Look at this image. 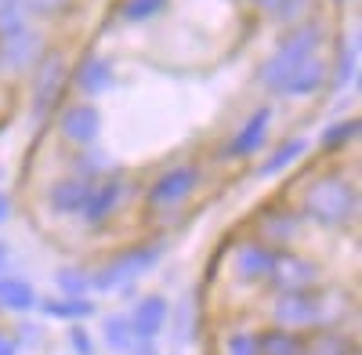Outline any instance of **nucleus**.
Instances as JSON below:
<instances>
[{
    "label": "nucleus",
    "instance_id": "obj_1",
    "mask_svg": "<svg viewBox=\"0 0 362 355\" xmlns=\"http://www.w3.org/2000/svg\"><path fill=\"white\" fill-rule=\"evenodd\" d=\"M297 211H300V218H305L308 225H319L326 232H337V228L355 225L358 211H362L355 178H348L337 167L319 170L312 182L305 185V192H300Z\"/></svg>",
    "mask_w": 362,
    "mask_h": 355
},
{
    "label": "nucleus",
    "instance_id": "obj_2",
    "mask_svg": "<svg viewBox=\"0 0 362 355\" xmlns=\"http://www.w3.org/2000/svg\"><path fill=\"white\" fill-rule=\"evenodd\" d=\"M348 301L334 290H300V293H276L268 315L272 327H283L293 334H319V330H337V322L344 319Z\"/></svg>",
    "mask_w": 362,
    "mask_h": 355
},
{
    "label": "nucleus",
    "instance_id": "obj_3",
    "mask_svg": "<svg viewBox=\"0 0 362 355\" xmlns=\"http://www.w3.org/2000/svg\"><path fill=\"white\" fill-rule=\"evenodd\" d=\"M329 40V25L322 22V18H305V22H297V25H290L286 33L279 37V47L272 51L264 62H261V69H257V87H264L268 95H279V87H283V80L305 62V58H312L322 44Z\"/></svg>",
    "mask_w": 362,
    "mask_h": 355
},
{
    "label": "nucleus",
    "instance_id": "obj_4",
    "mask_svg": "<svg viewBox=\"0 0 362 355\" xmlns=\"http://www.w3.org/2000/svg\"><path fill=\"white\" fill-rule=\"evenodd\" d=\"M163 254H167V247L160 240L124 247L119 254H112L102 269L90 272V290H98V293H134V283L153 272L163 261Z\"/></svg>",
    "mask_w": 362,
    "mask_h": 355
},
{
    "label": "nucleus",
    "instance_id": "obj_5",
    "mask_svg": "<svg viewBox=\"0 0 362 355\" xmlns=\"http://www.w3.org/2000/svg\"><path fill=\"white\" fill-rule=\"evenodd\" d=\"M199 185H203V167L192 160H181V163H170L163 174H156L145 185L141 203L148 214H174L199 192Z\"/></svg>",
    "mask_w": 362,
    "mask_h": 355
},
{
    "label": "nucleus",
    "instance_id": "obj_6",
    "mask_svg": "<svg viewBox=\"0 0 362 355\" xmlns=\"http://www.w3.org/2000/svg\"><path fill=\"white\" fill-rule=\"evenodd\" d=\"M66 87H69L66 54L47 47V54L33 69V80H29V120H33L37 127H44L58 112V105H62V98H66Z\"/></svg>",
    "mask_w": 362,
    "mask_h": 355
},
{
    "label": "nucleus",
    "instance_id": "obj_7",
    "mask_svg": "<svg viewBox=\"0 0 362 355\" xmlns=\"http://www.w3.org/2000/svg\"><path fill=\"white\" fill-rule=\"evenodd\" d=\"M300 228H305V218L286 199H268L254 214V240H261L272 250H290L300 240Z\"/></svg>",
    "mask_w": 362,
    "mask_h": 355
},
{
    "label": "nucleus",
    "instance_id": "obj_8",
    "mask_svg": "<svg viewBox=\"0 0 362 355\" xmlns=\"http://www.w3.org/2000/svg\"><path fill=\"white\" fill-rule=\"evenodd\" d=\"M131 192H134V185L127 182V174L112 170L109 178H102V182L90 185V192H87V199H83L76 218L87 228H102V225H109L119 211H124V203L131 199Z\"/></svg>",
    "mask_w": 362,
    "mask_h": 355
},
{
    "label": "nucleus",
    "instance_id": "obj_9",
    "mask_svg": "<svg viewBox=\"0 0 362 355\" xmlns=\"http://www.w3.org/2000/svg\"><path fill=\"white\" fill-rule=\"evenodd\" d=\"M264 286L272 293L315 290V286H322V269H319V261L297 254V250H279L276 254V264H272V276L264 279Z\"/></svg>",
    "mask_w": 362,
    "mask_h": 355
},
{
    "label": "nucleus",
    "instance_id": "obj_10",
    "mask_svg": "<svg viewBox=\"0 0 362 355\" xmlns=\"http://www.w3.org/2000/svg\"><path fill=\"white\" fill-rule=\"evenodd\" d=\"M272 116H276V105L272 102H261L239 131H232V138L225 141V149L218 153L221 163H232V160H250L264 149V141H268V127H272Z\"/></svg>",
    "mask_w": 362,
    "mask_h": 355
},
{
    "label": "nucleus",
    "instance_id": "obj_11",
    "mask_svg": "<svg viewBox=\"0 0 362 355\" xmlns=\"http://www.w3.org/2000/svg\"><path fill=\"white\" fill-rule=\"evenodd\" d=\"M44 54H47V40L33 25L18 29L11 37H0V69L4 73H15V76L33 73Z\"/></svg>",
    "mask_w": 362,
    "mask_h": 355
},
{
    "label": "nucleus",
    "instance_id": "obj_12",
    "mask_svg": "<svg viewBox=\"0 0 362 355\" xmlns=\"http://www.w3.org/2000/svg\"><path fill=\"white\" fill-rule=\"evenodd\" d=\"M276 254L279 250L264 247L254 235L239 240L232 247V279L239 286H264V279L272 276V264H276Z\"/></svg>",
    "mask_w": 362,
    "mask_h": 355
},
{
    "label": "nucleus",
    "instance_id": "obj_13",
    "mask_svg": "<svg viewBox=\"0 0 362 355\" xmlns=\"http://www.w3.org/2000/svg\"><path fill=\"white\" fill-rule=\"evenodd\" d=\"M102 134V112L95 102H73L58 112V138L73 149H90Z\"/></svg>",
    "mask_w": 362,
    "mask_h": 355
},
{
    "label": "nucleus",
    "instance_id": "obj_14",
    "mask_svg": "<svg viewBox=\"0 0 362 355\" xmlns=\"http://www.w3.org/2000/svg\"><path fill=\"white\" fill-rule=\"evenodd\" d=\"M167 315H170V301L163 293H145V298H138L134 308L127 312L134 341H156L167 330Z\"/></svg>",
    "mask_w": 362,
    "mask_h": 355
},
{
    "label": "nucleus",
    "instance_id": "obj_15",
    "mask_svg": "<svg viewBox=\"0 0 362 355\" xmlns=\"http://www.w3.org/2000/svg\"><path fill=\"white\" fill-rule=\"evenodd\" d=\"M112 62L105 54H83L80 62H76V69H69V80L76 83V91L90 102V98H98V95H105L109 87H112Z\"/></svg>",
    "mask_w": 362,
    "mask_h": 355
},
{
    "label": "nucleus",
    "instance_id": "obj_16",
    "mask_svg": "<svg viewBox=\"0 0 362 355\" xmlns=\"http://www.w3.org/2000/svg\"><path fill=\"white\" fill-rule=\"evenodd\" d=\"M329 83V66L322 62L319 54H312V58H305L286 80H283V87H279V98H312V95H319L322 87Z\"/></svg>",
    "mask_w": 362,
    "mask_h": 355
},
{
    "label": "nucleus",
    "instance_id": "obj_17",
    "mask_svg": "<svg viewBox=\"0 0 362 355\" xmlns=\"http://www.w3.org/2000/svg\"><path fill=\"white\" fill-rule=\"evenodd\" d=\"M87 192H90V182H80V178L66 174V178H58V182L47 185L44 199H47V206H51V214H58V218H76L80 206H83V199H87Z\"/></svg>",
    "mask_w": 362,
    "mask_h": 355
},
{
    "label": "nucleus",
    "instance_id": "obj_18",
    "mask_svg": "<svg viewBox=\"0 0 362 355\" xmlns=\"http://www.w3.org/2000/svg\"><path fill=\"white\" fill-rule=\"evenodd\" d=\"M308 153V138H300V134H293V138H286V141H279L276 149H272L257 167H254V178L257 182H268V178H279L283 170H290L300 156Z\"/></svg>",
    "mask_w": 362,
    "mask_h": 355
},
{
    "label": "nucleus",
    "instance_id": "obj_19",
    "mask_svg": "<svg viewBox=\"0 0 362 355\" xmlns=\"http://www.w3.org/2000/svg\"><path fill=\"white\" fill-rule=\"evenodd\" d=\"M254 337H257V355H308V334L264 327V330H254Z\"/></svg>",
    "mask_w": 362,
    "mask_h": 355
},
{
    "label": "nucleus",
    "instance_id": "obj_20",
    "mask_svg": "<svg viewBox=\"0 0 362 355\" xmlns=\"http://www.w3.org/2000/svg\"><path fill=\"white\" fill-rule=\"evenodd\" d=\"M40 301V293L37 286L22 279V276H0V308L4 312H15V315H25V312H33Z\"/></svg>",
    "mask_w": 362,
    "mask_h": 355
},
{
    "label": "nucleus",
    "instance_id": "obj_21",
    "mask_svg": "<svg viewBox=\"0 0 362 355\" xmlns=\"http://www.w3.org/2000/svg\"><path fill=\"white\" fill-rule=\"evenodd\" d=\"M37 308L47 315V319H58V322H83L98 312L95 298H40Z\"/></svg>",
    "mask_w": 362,
    "mask_h": 355
},
{
    "label": "nucleus",
    "instance_id": "obj_22",
    "mask_svg": "<svg viewBox=\"0 0 362 355\" xmlns=\"http://www.w3.org/2000/svg\"><path fill=\"white\" fill-rule=\"evenodd\" d=\"M116 170V163L109 160V153H102L98 145H90V149H76L73 160H69V174L80 178V182H102V178H109Z\"/></svg>",
    "mask_w": 362,
    "mask_h": 355
},
{
    "label": "nucleus",
    "instance_id": "obj_23",
    "mask_svg": "<svg viewBox=\"0 0 362 355\" xmlns=\"http://www.w3.org/2000/svg\"><path fill=\"white\" fill-rule=\"evenodd\" d=\"M167 322H170L177 344H192L196 341V334H199V305L192 301V293H189L185 301L174 305V312L167 315Z\"/></svg>",
    "mask_w": 362,
    "mask_h": 355
},
{
    "label": "nucleus",
    "instance_id": "obj_24",
    "mask_svg": "<svg viewBox=\"0 0 362 355\" xmlns=\"http://www.w3.org/2000/svg\"><path fill=\"white\" fill-rule=\"evenodd\" d=\"M102 341H105V348L116 351V355H127V351H131L134 334H131L127 312H109V315H102Z\"/></svg>",
    "mask_w": 362,
    "mask_h": 355
},
{
    "label": "nucleus",
    "instance_id": "obj_25",
    "mask_svg": "<svg viewBox=\"0 0 362 355\" xmlns=\"http://www.w3.org/2000/svg\"><path fill=\"white\" fill-rule=\"evenodd\" d=\"M329 83L344 91V87H355L358 83V33H351V40L341 44V54H337V66L329 69Z\"/></svg>",
    "mask_w": 362,
    "mask_h": 355
},
{
    "label": "nucleus",
    "instance_id": "obj_26",
    "mask_svg": "<svg viewBox=\"0 0 362 355\" xmlns=\"http://www.w3.org/2000/svg\"><path fill=\"white\" fill-rule=\"evenodd\" d=\"M351 141H358V116H351V120H337V124H329L326 131H319V153H341V149H348Z\"/></svg>",
    "mask_w": 362,
    "mask_h": 355
},
{
    "label": "nucleus",
    "instance_id": "obj_27",
    "mask_svg": "<svg viewBox=\"0 0 362 355\" xmlns=\"http://www.w3.org/2000/svg\"><path fill=\"white\" fill-rule=\"evenodd\" d=\"M54 286L58 298H90V272L80 264H62L54 272Z\"/></svg>",
    "mask_w": 362,
    "mask_h": 355
},
{
    "label": "nucleus",
    "instance_id": "obj_28",
    "mask_svg": "<svg viewBox=\"0 0 362 355\" xmlns=\"http://www.w3.org/2000/svg\"><path fill=\"white\" fill-rule=\"evenodd\" d=\"M167 0H119L116 4V18L124 25H141V22H153L156 15H163Z\"/></svg>",
    "mask_w": 362,
    "mask_h": 355
},
{
    "label": "nucleus",
    "instance_id": "obj_29",
    "mask_svg": "<svg viewBox=\"0 0 362 355\" xmlns=\"http://www.w3.org/2000/svg\"><path fill=\"white\" fill-rule=\"evenodd\" d=\"M25 25H29L25 0H0V37H11Z\"/></svg>",
    "mask_w": 362,
    "mask_h": 355
},
{
    "label": "nucleus",
    "instance_id": "obj_30",
    "mask_svg": "<svg viewBox=\"0 0 362 355\" xmlns=\"http://www.w3.org/2000/svg\"><path fill=\"white\" fill-rule=\"evenodd\" d=\"M221 355H257V337L247 327H232L221 334Z\"/></svg>",
    "mask_w": 362,
    "mask_h": 355
},
{
    "label": "nucleus",
    "instance_id": "obj_31",
    "mask_svg": "<svg viewBox=\"0 0 362 355\" xmlns=\"http://www.w3.org/2000/svg\"><path fill=\"white\" fill-rule=\"evenodd\" d=\"M312 8H315V0H283V4L272 11V22H279V25H297V22H305L312 18Z\"/></svg>",
    "mask_w": 362,
    "mask_h": 355
},
{
    "label": "nucleus",
    "instance_id": "obj_32",
    "mask_svg": "<svg viewBox=\"0 0 362 355\" xmlns=\"http://www.w3.org/2000/svg\"><path fill=\"white\" fill-rule=\"evenodd\" d=\"M29 15H44V18H58L73 8V0H25Z\"/></svg>",
    "mask_w": 362,
    "mask_h": 355
},
{
    "label": "nucleus",
    "instance_id": "obj_33",
    "mask_svg": "<svg viewBox=\"0 0 362 355\" xmlns=\"http://www.w3.org/2000/svg\"><path fill=\"white\" fill-rule=\"evenodd\" d=\"M66 341H69L73 355H95V337H90V330L80 327V322H73V330L66 334Z\"/></svg>",
    "mask_w": 362,
    "mask_h": 355
},
{
    "label": "nucleus",
    "instance_id": "obj_34",
    "mask_svg": "<svg viewBox=\"0 0 362 355\" xmlns=\"http://www.w3.org/2000/svg\"><path fill=\"white\" fill-rule=\"evenodd\" d=\"M0 355H18V341H15V334L4 330V327H0Z\"/></svg>",
    "mask_w": 362,
    "mask_h": 355
},
{
    "label": "nucleus",
    "instance_id": "obj_35",
    "mask_svg": "<svg viewBox=\"0 0 362 355\" xmlns=\"http://www.w3.org/2000/svg\"><path fill=\"white\" fill-rule=\"evenodd\" d=\"M18 334H22V337H15V341H18V348H22V344H37V341H40V327H18Z\"/></svg>",
    "mask_w": 362,
    "mask_h": 355
},
{
    "label": "nucleus",
    "instance_id": "obj_36",
    "mask_svg": "<svg viewBox=\"0 0 362 355\" xmlns=\"http://www.w3.org/2000/svg\"><path fill=\"white\" fill-rule=\"evenodd\" d=\"M250 4H254L261 15H268V18H272V11H276V8L283 4V0H250Z\"/></svg>",
    "mask_w": 362,
    "mask_h": 355
},
{
    "label": "nucleus",
    "instance_id": "obj_37",
    "mask_svg": "<svg viewBox=\"0 0 362 355\" xmlns=\"http://www.w3.org/2000/svg\"><path fill=\"white\" fill-rule=\"evenodd\" d=\"M11 211H15V206H11V196H8V192H0V225L11 218Z\"/></svg>",
    "mask_w": 362,
    "mask_h": 355
},
{
    "label": "nucleus",
    "instance_id": "obj_38",
    "mask_svg": "<svg viewBox=\"0 0 362 355\" xmlns=\"http://www.w3.org/2000/svg\"><path fill=\"white\" fill-rule=\"evenodd\" d=\"M8 269H11V247L0 243V276H8Z\"/></svg>",
    "mask_w": 362,
    "mask_h": 355
},
{
    "label": "nucleus",
    "instance_id": "obj_39",
    "mask_svg": "<svg viewBox=\"0 0 362 355\" xmlns=\"http://www.w3.org/2000/svg\"><path fill=\"white\" fill-rule=\"evenodd\" d=\"M0 73H4V69H0Z\"/></svg>",
    "mask_w": 362,
    "mask_h": 355
}]
</instances>
